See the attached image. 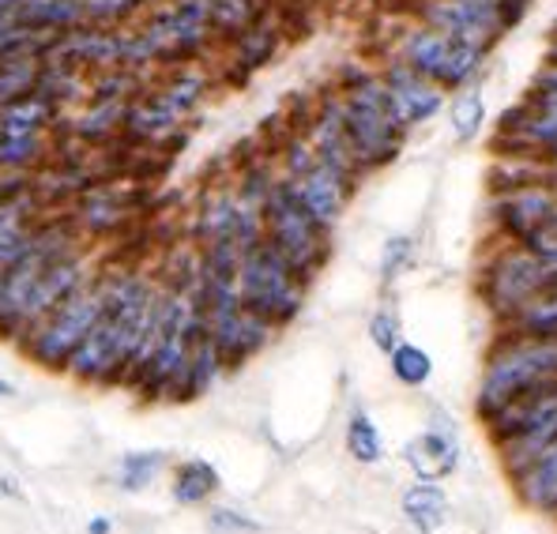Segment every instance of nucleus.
Here are the masks:
<instances>
[{
  "label": "nucleus",
  "instance_id": "a19ab883",
  "mask_svg": "<svg viewBox=\"0 0 557 534\" xmlns=\"http://www.w3.org/2000/svg\"><path fill=\"white\" fill-rule=\"evenodd\" d=\"M546 64L557 69V35H550V46H546Z\"/></svg>",
  "mask_w": 557,
  "mask_h": 534
},
{
  "label": "nucleus",
  "instance_id": "72a5a7b5",
  "mask_svg": "<svg viewBox=\"0 0 557 534\" xmlns=\"http://www.w3.org/2000/svg\"><path fill=\"white\" fill-rule=\"evenodd\" d=\"M392 361V376H396L404 388H422L425 381L433 376V358L425 355L422 347H414V343H399L396 350L388 355Z\"/></svg>",
  "mask_w": 557,
  "mask_h": 534
},
{
  "label": "nucleus",
  "instance_id": "bb28decb",
  "mask_svg": "<svg viewBox=\"0 0 557 534\" xmlns=\"http://www.w3.org/2000/svg\"><path fill=\"white\" fill-rule=\"evenodd\" d=\"M502 327L520 335H535V339H557V283L531 298L523 309H516Z\"/></svg>",
  "mask_w": 557,
  "mask_h": 534
},
{
  "label": "nucleus",
  "instance_id": "c756f323",
  "mask_svg": "<svg viewBox=\"0 0 557 534\" xmlns=\"http://www.w3.org/2000/svg\"><path fill=\"white\" fill-rule=\"evenodd\" d=\"M46 154V136H0V170L4 174H27V170L42 166Z\"/></svg>",
  "mask_w": 557,
  "mask_h": 534
},
{
  "label": "nucleus",
  "instance_id": "f03ea898",
  "mask_svg": "<svg viewBox=\"0 0 557 534\" xmlns=\"http://www.w3.org/2000/svg\"><path fill=\"white\" fill-rule=\"evenodd\" d=\"M343 128H347L350 151L362 174L381 170L399 159L407 144L404 121L392 110V98L376 72L343 69Z\"/></svg>",
  "mask_w": 557,
  "mask_h": 534
},
{
  "label": "nucleus",
  "instance_id": "b1692460",
  "mask_svg": "<svg viewBox=\"0 0 557 534\" xmlns=\"http://www.w3.org/2000/svg\"><path fill=\"white\" fill-rule=\"evenodd\" d=\"M208 87H211L208 72L193 69V64H182V69H170V76L154 87V95H159L177 117L188 121L196 110H200L203 98H208Z\"/></svg>",
  "mask_w": 557,
  "mask_h": 534
},
{
  "label": "nucleus",
  "instance_id": "4be33fe9",
  "mask_svg": "<svg viewBox=\"0 0 557 534\" xmlns=\"http://www.w3.org/2000/svg\"><path fill=\"white\" fill-rule=\"evenodd\" d=\"M223 355H219V347L211 343L208 327L200 324V332H196V343H193V358H188V369L182 376V384H177L174 392V402H188V399H200L203 392L211 388V384L219 381V373H223Z\"/></svg>",
  "mask_w": 557,
  "mask_h": 534
},
{
  "label": "nucleus",
  "instance_id": "2f4dec72",
  "mask_svg": "<svg viewBox=\"0 0 557 534\" xmlns=\"http://www.w3.org/2000/svg\"><path fill=\"white\" fill-rule=\"evenodd\" d=\"M347 451L362 467H373L384 459V437L366 410H355V414L347 418Z\"/></svg>",
  "mask_w": 557,
  "mask_h": 534
},
{
  "label": "nucleus",
  "instance_id": "20e7f679",
  "mask_svg": "<svg viewBox=\"0 0 557 534\" xmlns=\"http://www.w3.org/2000/svg\"><path fill=\"white\" fill-rule=\"evenodd\" d=\"M260 215H264V241H272L283 252L286 264L298 271L306 283H313V275L324 268L327 252H332V229H324L309 215L286 177H278L272 185Z\"/></svg>",
  "mask_w": 557,
  "mask_h": 534
},
{
  "label": "nucleus",
  "instance_id": "f704fd0d",
  "mask_svg": "<svg viewBox=\"0 0 557 534\" xmlns=\"http://www.w3.org/2000/svg\"><path fill=\"white\" fill-rule=\"evenodd\" d=\"M162 467H166V456H162V451H133V456H125L117 467L121 489H128V493L147 489L154 479H159Z\"/></svg>",
  "mask_w": 557,
  "mask_h": 534
},
{
  "label": "nucleus",
  "instance_id": "4468645a",
  "mask_svg": "<svg viewBox=\"0 0 557 534\" xmlns=\"http://www.w3.org/2000/svg\"><path fill=\"white\" fill-rule=\"evenodd\" d=\"M286 181H290V188L298 193V200L306 203V211L317 223L324 229L339 226L343 211H347V203H350V193H355V185H350L347 177H339L335 170H327L324 162L317 159L309 170H301L298 177H286Z\"/></svg>",
  "mask_w": 557,
  "mask_h": 534
},
{
  "label": "nucleus",
  "instance_id": "c85d7f7f",
  "mask_svg": "<svg viewBox=\"0 0 557 534\" xmlns=\"http://www.w3.org/2000/svg\"><path fill=\"white\" fill-rule=\"evenodd\" d=\"M219 489V471L208 459H185L174 471V500L177 505H203Z\"/></svg>",
  "mask_w": 557,
  "mask_h": 534
},
{
  "label": "nucleus",
  "instance_id": "393cba45",
  "mask_svg": "<svg viewBox=\"0 0 557 534\" xmlns=\"http://www.w3.org/2000/svg\"><path fill=\"white\" fill-rule=\"evenodd\" d=\"M404 516L418 534H437L448 523V493L437 482L418 479L411 489L404 493Z\"/></svg>",
  "mask_w": 557,
  "mask_h": 534
},
{
  "label": "nucleus",
  "instance_id": "58836bf2",
  "mask_svg": "<svg viewBox=\"0 0 557 534\" xmlns=\"http://www.w3.org/2000/svg\"><path fill=\"white\" fill-rule=\"evenodd\" d=\"M531 84H539V87H554V90H557V69H550V64H543V69H539V76L531 79Z\"/></svg>",
  "mask_w": 557,
  "mask_h": 534
},
{
  "label": "nucleus",
  "instance_id": "9d476101",
  "mask_svg": "<svg viewBox=\"0 0 557 534\" xmlns=\"http://www.w3.org/2000/svg\"><path fill=\"white\" fill-rule=\"evenodd\" d=\"M87 271H91V264H87V252L79 249V245L64 252L61 260H53V264L42 271V278L35 283V290H30L27 306H23L20 320H15V335H12V339L27 343L30 335H35L38 327H42L46 320L53 316L57 309H61L64 298H72L79 286L91 283V275H87Z\"/></svg>",
  "mask_w": 557,
  "mask_h": 534
},
{
  "label": "nucleus",
  "instance_id": "412c9836",
  "mask_svg": "<svg viewBox=\"0 0 557 534\" xmlns=\"http://www.w3.org/2000/svg\"><path fill=\"white\" fill-rule=\"evenodd\" d=\"M125 110H128V102H121V98H87L84 113L72 121V136H76L84 147L110 144V139L121 136Z\"/></svg>",
  "mask_w": 557,
  "mask_h": 534
},
{
  "label": "nucleus",
  "instance_id": "5701e85b",
  "mask_svg": "<svg viewBox=\"0 0 557 534\" xmlns=\"http://www.w3.org/2000/svg\"><path fill=\"white\" fill-rule=\"evenodd\" d=\"M20 23L57 38L76 27H87V8H84V0H23Z\"/></svg>",
  "mask_w": 557,
  "mask_h": 534
},
{
  "label": "nucleus",
  "instance_id": "f257e3e1",
  "mask_svg": "<svg viewBox=\"0 0 557 534\" xmlns=\"http://www.w3.org/2000/svg\"><path fill=\"white\" fill-rule=\"evenodd\" d=\"M106 309L64 373L84 384H121L144 335L159 316L162 290L139 271H106Z\"/></svg>",
  "mask_w": 557,
  "mask_h": 534
},
{
  "label": "nucleus",
  "instance_id": "a18cd8bd",
  "mask_svg": "<svg viewBox=\"0 0 557 534\" xmlns=\"http://www.w3.org/2000/svg\"><path fill=\"white\" fill-rule=\"evenodd\" d=\"M520 4H535V0H520Z\"/></svg>",
  "mask_w": 557,
  "mask_h": 534
},
{
  "label": "nucleus",
  "instance_id": "39448f33",
  "mask_svg": "<svg viewBox=\"0 0 557 534\" xmlns=\"http://www.w3.org/2000/svg\"><path fill=\"white\" fill-rule=\"evenodd\" d=\"M306 278L283 260V252L272 241H257L245 249L237 268V294L245 309L264 316L272 327H286L306 306Z\"/></svg>",
  "mask_w": 557,
  "mask_h": 534
},
{
  "label": "nucleus",
  "instance_id": "423d86ee",
  "mask_svg": "<svg viewBox=\"0 0 557 534\" xmlns=\"http://www.w3.org/2000/svg\"><path fill=\"white\" fill-rule=\"evenodd\" d=\"M486 49L460 42V38L445 35V30L425 27V23H418L399 38V61L407 69H414L418 76H425L430 84H437L441 90L474 87V79L486 69Z\"/></svg>",
  "mask_w": 557,
  "mask_h": 534
},
{
  "label": "nucleus",
  "instance_id": "473e14b6",
  "mask_svg": "<svg viewBox=\"0 0 557 534\" xmlns=\"http://www.w3.org/2000/svg\"><path fill=\"white\" fill-rule=\"evenodd\" d=\"M38 72H42V57H8V61H0V105L30 95L38 84Z\"/></svg>",
  "mask_w": 557,
  "mask_h": 534
},
{
  "label": "nucleus",
  "instance_id": "4c0bfd02",
  "mask_svg": "<svg viewBox=\"0 0 557 534\" xmlns=\"http://www.w3.org/2000/svg\"><path fill=\"white\" fill-rule=\"evenodd\" d=\"M208 527L215 534H260V523L234 512V508H215V512L208 516Z\"/></svg>",
  "mask_w": 557,
  "mask_h": 534
},
{
  "label": "nucleus",
  "instance_id": "79ce46f5",
  "mask_svg": "<svg viewBox=\"0 0 557 534\" xmlns=\"http://www.w3.org/2000/svg\"><path fill=\"white\" fill-rule=\"evenodd\" d=\"M546 170H550V177L557 181V147H554L550 154H546Z\"/></svg>",
  "mask_w": 557,
  "mask_h": 534
},
{
  "label": "nucleus",
  "instance_id": "6e6552de",
  "mask_svg": "<svg viewBox=\"0 0 557 534\" xmlns=\"http://www.w3.org/2000/svg\"><path fill=\"white\" fill-rule=\"evenodd\" d=\"M557 283V268L546 264L539 252L523 249V245H505L490 257V264L479 275V298L486 301V309L497 316V324L512 316L516 309H523L531 298H539L543 290H550Z\"/></svg>",
  "mask_w": 557,
  "mask_h": 534
},
{
  "label": "nucleus",
  "instance_id": "2eb2a0df",
  "mask_svg": "<svg viewBox=\"0 0 557 534\" xmlns=\"http://www.w3.org/2000/svg\"><path fill=\"white\" fill-rule=\"evenodd\" d=\"M177 128H182V117H177V113L170 110L154 90H139L125 110L121 136L136 147H162L166 139L177 136Z\"/></svg>",
  "mask_w": 557,
  "mask_h": 534
},
{
  "label": "nucleus",
  "instance_id": "1a4fd4ad",
  "mask_svg": "<svg viewBox=\"0 0 557 534\" xmlns=\"http://www.w3.org/2000/svg\"><path fill=\"white\" fill-rule=\"evenodd\" d=\"M414 15L425 27H437L486 53L512 30L502 0H418Z\"/></svg>",
  "mask_w": 557,
  "mask_h": 534
},
{
  "label": "nucleus",
  "instance_id": "dca6fc26",
  "mask_svg": "<svg viewBox=\"0 0 557 534\" xmlns=\"http://www.w3.org/2000/svg\"><path fill=\"white\" fill-rule=\"evenodd\" d=\"M38 208H42V203L35 200V193H23V196H15V200L0 203V275H4V271L30 249V241H35Z\"/></svg>",
  "mask_w": 557,
  "mask_h": 534
},
{
  "label": "nucleus",
  "instance_id": "0eeeda50",
  "mask_svg": "<svg viewBox=\"0 0 557 534\" xmlns=\"http://www.w3.org/2000/svg\"><path fill=\"white\" fill-rule=\"evenodd\" d=\"M102 309H106V278H91V283L79 286L72 298H64L61 309L23 343V355L35 361V365L61 373L72 361V355L84 347L87 335L95 332Z\"/></svg>",
  "mask_w": 557,
  "mask_h": 534
},
{
  "label": "nucleus",
  "instance_id": "6ab92c4d",
  "mask_svg": "<svg viewBox=\"0 0 557 534\" xmlns=\"http://www.w3.org/2000/svg\"><path fill=\"white\" fill-rule=\"evenodd\" d=\"M91 185L98 181L91 177V170L79 166V162H49L46 170H38L35 177H30V193H35L38 203H64V200H79V196L87 193Z\"/></svg>",
  "mask_w": 557,
  "mask_h": 534
},
{
  "label": "nucleus",
  "instance_id": "9b49d317",
  "mask_svg": "<svg viewBox=\"0 0 557 534\" xmlns=\"http://www.w3.org/2000/svg\"><path fill=\"white\" fill-rule=\"evenodd\" d=\"M404 459L422 482H441L460 467V433L445 410H430V430L404 445Z\"/></svg>",
  "mask_w": 557,
  "mask_h": 534
},
{
  "label": "nucleus",
  "instance_id": "f8f14e48",
  "mask_svg": "<svg viewBox=\"0 0 557 534\" xmlns=\"http://www.w3.org/2000/svg\"><path fill=\"white\" fill-rule=\"evenodd\" d=\"M381 84L388 90L392 110H396V117L404 121L407 133L418 125H425V121H433L441 113V105H445V90L437 84H430L425 76H418L414 69H407L399 57L392 64H384Z\"/></svg>",
  "mask_w": 557,
  "mask_h": 534
},
{
  "label": "nucleus",
  "instance_id": "37998d69",
  "mask_svg": "<svg viewBox=\"0 0 557 534\" xmlns=\"http://www.w3.org/2000/svg\"><path fill=\"white\" fill-rule=\"evenodd\" d=\"M12 396H15V384L0 381V399H12Z\"/></svg>",
  "mask_w": 557,
  "mask_h": 534
},
{
  "label": "nucleus",
  "instance_id": "cd10ccee",
  "mask_svg": "<svg viewBox=\"0 0 557 534\" xmlns=\"http://www.w3.org/2000/svg\"><path fill=\"white\" fill-rule=\"evenodd\" d=\"M264 15V0H211V35L223 38V42H234L237 35H245Z\"/></svg>",
  "mask_w": 557,
  "mask_h": 534
},
{
  "label": "nucleus",
  "instance_id": "c9c22d12",
  "mask_svg": "<svg viewBox=\"0 0 557 534\" xmlns=\"http://www.w3.org/2000/svg\"><path fill=\"white\" fill-rule=\"evenodd\" d=\"M414 260V237L411 234H396L384 241V252H381V278L384 283H396Z\"/></svg>",
  "mask_w": 557,
  "mask_h": 534
},
{
  "label": "nucleus",
  "instance_id": "ddd939ff",
  "mask_svg": "<svg viewBox=\"0 0 557 534\" xmlns=\"http://www.w3.org/2000/svg\"><path fill=\"white\" fill-rule=\"evenodd\" d=\"M306 139L313 147V154L324 162L327 170H335L339 177H347L355 185L362 177V166L355 162V151H350L347 128H343V95H327L317 113L309 117Z\"/></svg>",
  "mask_w": 557,
  "mask_h": 534
},
{
  "label": "nucleus",
  "instance_id": "a211bd4d",
  "mask_svg": "<svg viewBox=\"0 0 557 534\" xmlns=\"http://www.w3.org/2000/svg\"><path fill=\"white\" fill-rule=\"evenodd\" d=\"M72 223H76V229H84V234H91V237L117 234V229L128 223V203L121 200L117 188L91 185L76 200V215H72Z\"/></svg>",
  "mask_w": 557,
  "mask_h": 534
},
{
  "label": "nucleus",
  "instance_id": "a878e982",
  "mask_svg": "<svg viewBox=\"0 0 557 534\" xmlns=\"http://www.w3.org/2000/svg\"><path fill=\"white\" fill-rule=\"evenodd\" d=\"M278 42H283V35H278V27L272 20H260V23H252L245 35H237L234 38V64L237 69L249 76V72H260L264 64H272V57L278 53Z\"/></svg>",
  "mask_w": 557,
  "mask_h": 534
},
{
  "label": "nucleus",
  "instance_id": "e433bc0d",
  "mask_svg": "<svg viewBox=\"0 0 557 534\" xmlns=\"http://www.w3.org/2000/svg\"><path fill=\"white\" fill-rule=\"evenodd\" d=\"M370 339L376 350H384V355H392V350L404 343V327H399V316L392 309H376L373 320H370Z\"/></svg>",
  "mask_w": 557,
  "mask_h": 534
},
{
  "label": "nucleus",
  "instance_id": "7c9ffc66",
  "mask_svg": "<svg viewBox=\"0 0 557 534\" xmlns=\"http://www.w3.org/2000/svg\"><path fill=\"white\" fill-rule=\"evenodd\" d=\"M448 125H453V136L460 139V144L482 133V125H486V98L479 95V87H463L460 95L453 98V105H448Z\"/></svg>",
  "mask_w": 557,
  "mask_h": 534
},
{
  "label": "nucleus",
  "instance_id": "7ed1b4c3",
  "mask_svg": "<svg viewBox=\"0 0 557 534\" xmlns=\"http://www.w3.org/2000/svg\"><path fill=\"white\" fill-rule=\"evenodd\" d=\"M557 381V339H535L502 327V339L494 343L474 392V414L479 422L494 418L505 402H512L523 392H535L543 384Z\"/></svg>",
  "mask_w": 557,
  "mask_h": 534
},
{
  "label": "nucleus",
  "instance_id": "f3484780",
  "mask_svg": "<svg viewBox=\"0 0 557 534\" xmlns=\"http://www.w3.org/2000/svg\"><path fill=\"white\" fill-rule=\"evenodd\" d=\"M516 497L539 516H557V440L546 451H539L516 479Z\"/></svg>",
  "mask_w": 557,
  "mask_h": 534
},
{
  "label": "nucleus",
  "instance_id": "ea45409f",
  "mask_svg": "<svg viewBox=\"0 0 557 534\" xmlns=\"http://www.w3.org/2000/svg\"><path fill=\"white\" fill-rule=\"evenodd\" d=\"M87 534H110V520H91L87 523Z\"/></svg>",
  "mask_w": 557,
  "mask_h": 534
},
{
  "label": "nucleus",
  "instance_id": "c03bdc74",
  "mask_svg": "<svg viewBox=\"0 0 557 534\" xmlns=\"http://www.w3.org/2000/svg\"><path fill=\"white\" fill-rule=\"evenodd\" d=\"M12 23H15V15H8V12H0V30H4V27H12Z\"/></svg>",
  "mask_w": 557,
  "mask_h": 534
},
{
  "label": "nucleus",
  "instance_id": "aec40b11",
  "mask_svg": "<svg viewBox=\"0 0 557 534\" xmlns=\"http://www.w3.org/2000/svg\"><path fill=\"white\" fill-rule=\"evenodd\" d=\"M57 117H61V105L30 90V95L0 105V136H46Z\"/></svg>",
  "mask_w": 557,
  "mask_h": 534
}]
</instances>
